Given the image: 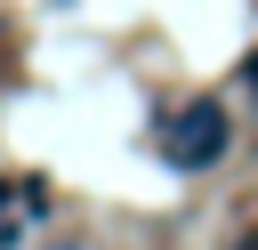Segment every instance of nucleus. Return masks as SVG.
<instances>
[{
	"label": "nucleus",
	"mask_w": 258,
	"mask_h": 250,
	"mask_svg": "<svg viewBox=\"0 0 258 250\" xmlns=\"http://www.w3.org/2000/svg\"><path fill=\"white\" fill-rule=\"evenodd\" d=\"M242 81H250V97H258V56H250V65H242Z\"/></svg>",
	"instance_id": "f03ea898"
},
{
	"label": "nucleus",
	"mask_w": 258,
	"mask_h": 250,
	"mask_svg": "<svg viewBox=\"0 0 258 250\" xmlns=\"http://www.w3.org/2000/svg\"><path fill=\"white\" fill-rule=\"evenodd\" d=\"M226 137H234V129H226V105L202 97V105H185V113L169 121V161H177V169H210V161L226 153Z\"/></svg>",
	"instance_id": "f257e3e1"
}]
</instances>
